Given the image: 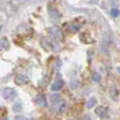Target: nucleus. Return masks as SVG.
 <instances>
[{
  "mask_svg": "<svg viewBox=\"0 0 120 120\" xmlns=\"http://www.w3.org/2000/svg\"><path fill=\"white\" fill-rule=\"evenodd\" d=\"M16 95H17V93L13 88H4L3 89V97L5 100H12L16 97Z\"/></svg>",
  "mask_w": 120,
  "mask_h": 120,
  "instance_id": "1",
  "label": "nucleus"
},
{
  "mask_svg": "<svg viewBox=\"0 0 120 120\" xmlns=\"http://www.w3.org/2000/svg\"><path fill=\"white\" fill-rule=\"evenodd\" d=\"M35 102H36V105H37V106H40V107H45V106H47L46 96H45V95H42V94H38V95L36 96Z\"/></svg>",
  "mask_w": 120,
  "mask_h": 120,
  "instance_id": "2",
  "label": "nucleus"
},
{
  "mask_svg": "<svg viewBox=\"0 0 120 120\" xmlns=\"http://www.w3.org/2000/svg\"><path fill=\"white\" fill-rule=\"evenodd\" d=\"M28 82V77L24 75H18L17 77H15V83L17 85H23Z\"/></svg>",
  "mask_w": 120,
  "mask_h": 120,
  "instance_id": "3",
  "label": "nucleus"
},
{
  "mask_svg": "<svg viewBox=\"0 0 120 120\" xmlns=\"http://www.w3.org/2000/svg\"><path fill=\"white\" fill-rule=\"evenodd\" d=\"M49 33H51L54 37H56L58 40H61V38H63L61 31H60V29H58L56 26H52V28H49Z\"/></svg>",
  "mask_w": 120,
  "mask_h": 120,
  "instance_id": "4",
  "label": "nucleus"
},
{
  "mask_svg": "<svg viewBox=\"0 0 120 120\" xmlns=\"http://www.w3.org/2000/svg\"><path fill=\"white\" fill-rule=\"evenodd\" d=\"M95 114L97 115V116H106L107 115V108L106 107H103V106H98V107H96V109H95Z\"/></svg>",
  "mask_w": 120,
  "mask_h": 120,
  "instance_id": "5",
  "label": "nucleus"
},
{
  "mask_svg": "<svg viewBox=\"0 0 120 120\" xmlns=\"http://www.w3.org/2000/svg\"><path fill=\"white\" fill-rule=\"evenodd\" d=\"M64 85V83H63V81L60 78H58L56 81L52 84V86H51V89H52V91H58V90H60L61 89V86Z\"/></svg>",
  "mask_w": 120,
  "mask_h": 120,
  "instance_id": "6",
  "label": "nucleus"
},
{
  "mask_svg": "<svg viewBox=\"0 0 120 120\" xmlns=\"http://www.w3.org/2000/svg\"><path fill=\"white\" fill-rule=\"evenodd\" d=\"M96 103H97V100H96V97H94V96H91L88 101H86V107L88 108H91V107H94V106H96Z\"/></svg>",
  "mask_w": 120,
  "mask_h": 120,
  "instance_id": "7",
  "label": "nucleus"
},
{
  "mask_svg": "<svg viewBox=\"0 0 120 120\" xmlns=\"http://www.w3.org/2000/svg\"><path fill=\"white\" fill-rule=\"evenodd\" d=\"M22 109H23V107H22V103L21 102H17V103H15L12 106V111L13 112H21Z\"/></svg>",
  "mask_w": 120,
  "mask_h": 120,
  "instance_id": "8",
  "label": "nucleus"
},
{
  "mask_svg": "<svg viewBox=\"0 0 120 120\" xmlns=\"http://www.w3.org/2000/svg\"><path fill=\"white\" fill-rule=\"evenodd\" d=\"M49 16H51V17H53L54 19H59V17H60V15L55 11V10H53V11H52V10H51V11H49Z\"/></svg>",
  "mask_w": 120,
  "mask_h": 120,
  "instance_id": "9",
  "label": "nucleus"
},
{
  "mask_svg": "<svg viewBox=\"0 0 120 120\" xmlns=\"http://www.w3.org/2000/svg\"><path fill=\"white\" fill-rule=\"evenodd\" d=\"M1 49H8V42L6 38L1 40Z\"/></svg>",
  "mask_w": 120,
  "mask_h": 120,
  "instance_id": "10",
  "label": "nucleus"
},
{
  "mask_svg": "<svg viewBox=\"0 0 120 120\" xmlns=\"http://www.w3.org/2000/svg\"><path fill=\"white\" fill-rule=\"evenodd\" d=\"M119 13H120V11H119V10H116V8H112V10H111V15H112L113 17H118Z\"/></svg>",
  "mask_w": 120,
  "mask_h": 120,
  "instance_id": "11",
  "label": "nucleus"
},
{
  "mask_svg": "<svg viewBox=\"0 0 120 120\" xmlns=\"http://www.w3.org/2000/svg\"><path fill=\"white\" fill-rule=\"evenodd\" d=\"M94 81L95 82H98L100 81V75L98 73H94Z\"/></svg>",
  "mask_w": 120,
  "mask_h": 120,
  "instance_id": "12",
  "label": "nucleus"
},
{
  "mask_svg": "<svg viewBox=\"0 0 120 120\" xmlns=\"http://www.w3.org/2000/svg\"><path fill=\"white\" fill-rule=\"evenodd\" d=\"M15 120H28L26 118H24V116H22V115H18V116H16L15 118Z\"/></svg>",
  "mask_w": 120,
  "mask_h": 120,
  "instance_id": "13",
  "label": "nucleus"
},
{
  "mask_svg": "<svg viewBox=\"0 0 120 120\" xmlns=\"http://www.w3.org/2000/svg\"><path fill=\"white\" fill-rule=\"evenodd\" d=\"M118 71H119V73H120V67H119V68H118Z\"/></svg>",
  "mask_w": 120,
  "mask_h": 120,
  "instance_id": "14",
  "label": "nucleus"
}]
</instances>
